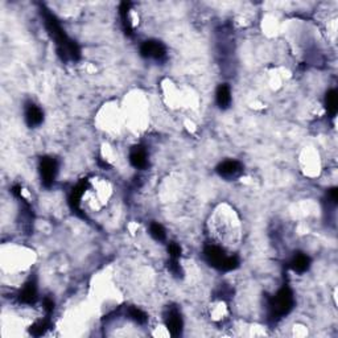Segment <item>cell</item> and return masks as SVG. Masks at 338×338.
Here are the masks:
<instances>
[{"mask_svg": "<svg viewBox=\"0 0 338 338\" xmlns=\"http://www.w3.org/2000/svg\"><path fill=\"white\" fill-rule=\"evenodd\" d=\"M168 268L169 271L172 272L175 276H183V268H181V265L179 264V259H169L168 263Z\"/></svg>", "mask_w": 338, "mask_h": 338, "instance_id": "obj_19", "label": "cell"}, {"mask_svg": "<svg viewBox=\"0 0 338 338\" xmlns=\"http://www.w3.org/2000/svg\"><path fill=\"white\" fill-rule=\"evenodd\" d=\"M204 255L208 263L217 269L232 271L238 268L239 259L236 256L226 255V252L216 245H206L204 249Z\"/></svg>", "mask_w": 338, "mask_h": 338, "instance_id": "obj_3", "label": "cell"}, {"mask_svg": "<svg viewBox=\"0 0 338 338\" xmlns=\"http://www.w3.org/2000/svg\"><path fill=\"white\" fill-rule=\"evenodd\" d=\"M44 120V114L41 109L33 105V103H28L25 106V122L29 127L40 126Z\"/></svg>", "mask_w": 338, "mask_h": 338, "instance_id": "obj_9", "label": "cell"}, {"mask_svg": "<svg viewBox=\"0 0 338 338\" xmlns=\"http://www.w3.org/2000/svg\"><path fill=\"white\" fill-rule=\"evenodd\" d=\"M329 198H330L331 204H337L338 201V189L337 188H331L330 190H329Z\"/></svg>", "mask_w": 338, "mask_h": 338, "instance_id": "obj_22", "label": "cell"}, {"mask_svg": "<svg viewBox=\"0 0 338 338\" xmlns=\"http://www.w3.org/2000/svg\"><path fill=\"white\" fill-rule=\"evenodd\" d=\"M128 316L131 320H133L138 324H146L147 320H148V316L139 309L138 307H129L128 308Z\"/></svg>", "mask_w": 338, "mask_h": 338, "instance_id": "obj_16", "label": "cell"}, {"mask_svg": "<svg viewBox=\"0 0 338 338\" xmlns=\"http://www.w3.org/2000/svg\"><path fill=\"white\" fill-rule=\"evenodd\" d=\"M48 328H49V324H48V321H39L30 326V334L36 335V337H39V335H43L44 333L48 330Z\"/></svg>", "mask_w": 338, "mask_h": 338, "instance_id": "obj_18", "label": "cell"}, {"mask_svg": "<svg viewBox=\"0 0 338 338\" xmlns=\"http://www.w3.org/2000/svg\"><path fill=\"white\" fill-rule=\"evenodd\" d=\"M19 300L23 304H35L37 300V285L35 280L30 279L19 293Z\"/></svg>", "mask_w": 338, "mask_h": 338, "instance_id": "obj_10", "label": "cell"}, {"mask_svg": "<svg viewBox=\"0 0 338 338\" xmlns=\"http://www.w3.org/2000/svg\"><path fill=\"white\" fill-rule=\"evenodd\" d=\"M309 265H311V259L305 254H302V252H297L292 258L291 263H289V267L295 272H298V274H302V272L307 271L309 268Z\"/></svg>", "mask_w": 338, "mask_h": 338, "instance_id": "obj_12", "label": "cell"}, {"mask_svg": "<svg viewBox=\"0 0 338 338\" xmlns=\"http://www.w3.org/2000/svg\"><path fill=\"white\" fill-rule=\"evenodd\" d=\"M295 305V298L292 293L291 288L288 285H283L282 288L279 289L274 297L269 298L268 301V315L272 320H279V318L284 317L292 311Z\"/></svg>", "mask_w": 338, "mask_h": 338, "instance_id": "obj_2", "label": "cell"}, {"mask_svg": "<svg viewBox=\"0 0 338 338\" xmlns=\"http://www.w3.org/2000/svg\"><path fill=\"white\" fill-rule=\"evenodd\" d=\"M325 106H326V110H328V113L330 114L331 116H334L337 114L338 110V96H337V91L334 89L329 90L328 93H326V96H325Z\"/></svg>", "mask_w": 338, "mask_h": 338, "instance_id": "obj_14", "label": "cell"}, {"mask_svg": "<svg viewBox=\"0 0 338 338\" xmlns=\"http://www.w3.org/2000/svg\"><path fill=\"white\" fill-rule=\"evenodd\" d=\"M86 184L87 181H81L80 184H77V186L72 190V194H70L69 197L70 206H72V209L76 210L77 213L80 212V202L83 193H85V189H86Z\"/></svg>", "mask_w": 338, "mask_h": 338, "instance_id": "obj_13", "label": "cell"}, {"mask_svg": "<svg viewBox=\"0 0 338 338\" xmlns=\"http://www.w3.org/2000/svg\"><path fill=\"white\" fill-rule=\"evenodd\" d=\"M129 7H131V3H128V2H123L119 7V14H120V17H122L123 28H124V30H126V33L131 35L132 33V27H131V21H129V17H128Z\"/></svg>", "mask_w": 338, "mask_h": 338, "instance_id": "obj_15", "label": "cell"}, {"mask_svg": "<svg viewBox=\"0 0 338 338\" xmlns=\"http://www.w3.org/2000/svg\"><path fill=\"white\" fill-rule=\"evenodd\" d=\"M216 100L219 109H229L230 103H231V90H230L229 85H219L218 89L216 91Z\"/></svg>", "mask_w": 338, "mask_h": 338, "instance_id": "obj_11", "label": "cell"}, {"mask_svg": "<svg viewBox=\"0 0 338 338\" xmlns=\"http://www.w3.org/2000/svg\"><path fill=\"white\" fill-rule=\"evenodd\" d=\"M242 172V164L236 160H225L217 166V173L223 179H236Z\"/></svg>", "mask_w": 338, "mask_h": 338, "instance_id": "obj_7", "label": "cell"}, {"mask_svg": "<svg viewBox=\"0 0 338 338\" xmlns=\"http://www.w3.org/2000/svg\"><path fill=\"white\" fill-rule=\"evenodd\" d=\"M149 234L152 235L153 239H156V241H159V242H162V241H165V230H164V227H162L160 223H151V226H149Z\"/></svg>", "mask_w": 338, "mask_h": 338, "instance_id": "obj_17", "label": "cell"}, {"mask_svg": "<svg viewBox=\"0 0 338 338\" xmlns=\"http://www.w3.org/2000/svg\"><path fill=\"white\" fill-rule=\"evenodd\" d=\"M129 162L132 164V166L138 169H144L148 165V156H147V151L143 148L142 146H136L131 149L129 152Z\"/></svg>", "mask_w": 338, "mask_h": 338, "instance_id": "obj_8", "label": "cell"}, {"mask_svg": "<svg viewBox=\"0 0 338 338\" xmlns=\"http://www.w3.org/2000/svg\"><path fill=\"white\" fill-rule=\"evenodd\" d=\"M140 54L144 58H153V60H162L166 54L165 47L159 41L148 40L144 41L140 47Z\"/></svg>", "mask_w": 338, "mask_h": 338, "instance_id": "obj_6", "label": "cell"}, {"mask_svg": "<svg viewBox=\"0 0 338 338\" xmlns=\"http://www.w3.org/2000/svg\"><path fill=\"white\" fill-rule=\"evenodd\" d=\"M43 16H44V23L48 29V33L52 36V39L56 43L57 52L60 54V57L63 61L67 60H78L81 56V50L73 40H70L69 37L66 36L65 30L61 28L60 23L56 19L54 15H52L48 10L43 7Z\"/></svg>", "mask_w": 338, "mask_h": 338, "instance_id": "obj_1", "label": "cell"}, {"mask_svg": "<svg viewBox=\"0 0 338 338\" xmlns=\"http://www.w3.org/2000/svg\"><path fill=\"white\" fill-rule=\"evenodd\" d=\"M44 309L47 312L48 315H50L54 309V301L50 297H45L44 298Z\"/></svg>", "mask_w": 338, "mask_h": 338, "instance_id": "obj_21", "label": "cell"}, {"mask_svg": "<svg viewBox=\"0 0 338 338\" xmlns=\"http://www.w3.org/2000/svg\"><path fill=\"white\" fill-rule=\"evenodd\" d=\"M168 252H169V258L171 259H180V256H181V247L175 242L169 243Z\"/></svg>", "mask_w": 338, "mask_h": 338, "instance_id": "obj_20", "label": "cell"}, {"mask_svg": "<svg viewBox=\"0 0 338 338\" xmlns=\"http://www.w3.org/2000/svg\"><path fill=\"white\" fill-rule=\"evenodd\" d=\"M165 325L171 335L179 337L183 333V318L176 307H169L165 315Z\"/></svg>", "mask_w": 338, "mask_h": 338, "instance_id": "obj_5", "label": "cell"}, {"mask_svg": "<svg viewBox=\"0 0 338 338\" xmlns=\"http://www.w3.org/2000/svg\"><path fill=\"white\" fill-rule=\"evenodd\" d=\"M57 172H58V164L57 160L49 156L41 157L40 160V176L41 183L45 188H50L53 185L54 180H56Z\"/></svg>", "mask_w": 338, "mask_h": 338, "instance_id": "obj_4", "label": "cell"}]
</instances>
